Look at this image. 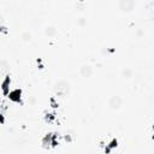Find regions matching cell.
Returning <instances> with one entry per match:
<instances>
[{"label": "cell", "mask_w": 154, "mask_h": 154, "mask_svg": "<svg viewBox=\"0 0 154 154\" xmlns=\"http://www.w3.org/2000/svg\"><path fill=\"white\" fill-rule=\"evenodd\" d=\"M54 91L59 96H67L70 93V83L65 79H60L54 83Z\"/></svg>", "instance_id": "6da1fadb"}, {"label": "cell", "mask_w": 154, "mask_h": 154, "mask_svg": "<svg viewBox=\"0 0 154 154\" xmlns=\"http://www.w3.org/2000/svg\"><path fill=\"white\" fill-rule=\"evenodd\" d=\"M122 105H123V99L119 95H112L108 99V107L113 111L119 109L122 107Z\"/></svg>", "instance_id": "7a4b0ae2"}, {"label": "cell", "mask_w": 154, "mask_h": 154, "mask_svg": "<svg viewBox=\"0 0 154 154\" xmlns=\"http://www.w3.org/2000/svg\"><path fill=\"white\" fill-rule=\"evenodd\" d=\"M118 6L123 12H130L134 6H136V2L134 0H120L118 2Z\"/></svg>", "instance_id": "3957f363"}, {"label": "cell", "mask_w": 154, "mask_h": 154, "mask_svg": "<svg viewBox=\"0 0 154 154\" xmlns=\"http://www.w3.org/2000/svg\"><path fill=\"white\" fill-rule=\"evenodd\" d=\"M79 73H81L82 77L88 78V77H90L93 75V67L90 65H87V64L85 65H82L81 69H79Z\"/></svg>", "instance_id": "277c9868"}, {"label": "cell", "mask_w": 154, "mask_h": 154, "mask_svg": "<svg viewBox=\"0 0 154 154\" xmlns=\"http://www.w3.org/2000/svg\"><path fill=\"white\" fill-rule=\"evenodd\" d=\"M10 71V65L6 60L4 59H0V76H5L7 75Z\"/></svg>", "instance_id": "5b68a950"}, {"label": "cell", "mask_w": 154, "mask_h": 154, "mask_svg": "<svg viewBox=\"0 0 154 154\" xmlns=\"http://www.w3.org/2000/svg\"><path fill=\"white\" fill-rule=\"evenodd\" d=\"M43 32H45V35H46V36L52 37V36H54V35H55L57 29H55V26H54V25H51V24H49V25H46V26H45Z\"/></svg>", "instance_id": "8992f818"}, {"label": "cell", "mask_w": 154, "mask_h": 154, "mask_svg": "<svg viewBox=\"0 0 154 154\" xmlns=\"http://www.w3.org/2000/svg\"><path fill=\"white\" fill-rule=\"evenodd\" d=\"M122 76H123L124 78L129 79V78L132 76V70H131V69H128V67H124V69L122 70Z\"/></svg>", "instance_id": "52a82bcc"}, {"label": "cell", "mask_w": 154, "mask_h": 154, "mask_svg": "<svg viewBox=\"0 0 154 154\" xmlns=\"http://www.w3.org/2000/svg\"><path fill=\"white\" fill-rule=\"evenodd\" d=\"M22 38H23L24 41H29V40L31 38V34H30V32H28V31H25V32H23V34H22Z\"/></svg>", "instance_id": "ba28073f"}, {"label": "cell", "mask_w": 154, "mask_h": 154, "mask_svg": "<svg viewBox=\"0 0 154 154\" xmlns=\"http://www.w3.org/2000/svg\"><path fill=\"white\" fill-rule=\"evenodd\" d=\"M2 22H4V16H2L1 13H0V24H1Z\"/></svg>", "instance_id": "9c48e42d"}]
</instances>
